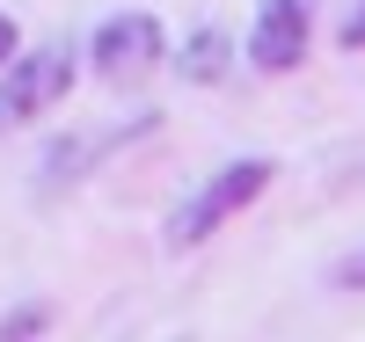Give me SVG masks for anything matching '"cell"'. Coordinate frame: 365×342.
I'll list each match as a JSON object with an SVG mask.
<instances>
[{"label": "cell", "mask_w": 365, "mask_h": 342, "mask_svg": "<svg viewBox=\"0 0 365 342\" xmlns=\"http://www.w3.org/2000/svg\"><path fill=\"white\" fill-rule=\"evenodd\" d=\"M161 58H168V29L146 8L110 15V22H96V37H88V73H96L103 87H139Z\"/></svg>", "instance_id": "2"}, {"label": "cell", "mask_w": 365, "mask_h": 342, "mask_svg": "<svg viewBox=\"0 0 365 342\" xmlns=\"http://www.w3.org/2000/svg\"><path fill=\"white\" fill-rule=\"evenodd\" d=\"M227 66H234V37H227L220 22H205V29H190V37L175 44V73L190 80V87H220Z\"/></svg>", "instance_id": "6"}, {"label": "cell", "mask_w": 365, "mask_h": 342, "mask_svg": "<svg viewBox=\"0 0 365 342\" xmlns=\"http://www.w3.org/2000/svg\"><path fill=\"white\" fill-rule=\"evenodd\" d=\"M344 51H365V0L351 8V22H344Z\"/></svg>", "instance_id": "10"}, {"label": "cell", "mask_w": 365, "mask_h": 342, "mask_svg": "<svg viewBox=\"0 0 365 342\" xmlns=\"http://www.w3.org/2000/svg\"><path fill=\"white\" fill-rule=\"evenodd\" d=\"M154 124H161V109H139V117H125V124H103V132L58 139V146H51V161H44V175H37V197H58V190H66V182H81L88 168H103V153H117V146L146 139Z\"/></svg>", "instance_id": "5"}, {"label": "cell", "mask_w": 365, "mask_h": 342, "mask_svg": "<svg viewBox=\"0 0 365 342\" xmlns=\"http://www.w3.org/2000/svg\"><path fill=\"white\" fill-rule=\"evenodd\" d=\"M329 284H336V292H365V247H351V255L329 269Z\"/></svg>", "instance_id": "8"}, {"label": "cell", "mask_w": 365, "mask_h": 342, "mask_svg": "<svg viewBox=\"0 0 365 342\" xmlns=\"http://www.w3.org/2000/svg\"><path fill=\"white\" fill-rule=\"evenodd\" d=\"M66 87H73V44H66V37L22 51L15 66L0 73V139L22 132V124H37L44 109H58V102H66Z\"/></svg>", "instance_id": "3"}, {"label": "cell", "mask_w": 365, "mask_h": 342, "mask_svg": "<svg viewBox=\"0 0 365 342\" xmlns=\"http://www.w3.org/2000/svg\"><path fill=\"white\" fill-rule=\"evenodd\" d=\"M270 182H278V161H263V153H241V161H227V168H212L190 197H182L175 211H168V226H161V240L175 247V255H190V247H205L212 233H220L234 211H249Z\"/></svg>", "instance_id": "1"}, {"label": "cell", "mask_w": 365, "mask_h": 342, "mask_svg": "<svg viewBox=\"0 0 365 342\" xmlns=\"http://www.w3.org/2000/svg\"><path fill=\"white\" fill-rule=\"evenodd\" d=\"M175 342H197V335H175Z\"/></svg>", "instance_id": "11"}, {"label": "cell", "mask_w": 365, "mask_h": 342, "mask_svg": "<svg viewBox=\"0 0 365 342\" xmlns=\"http://www.w3.org/2000/svg\"><path fill=\"white\" fill-rule=\"evenodd\" d=\"M44 328H51V306L44 299H22V306L0 314V342H44Z\"/></svg>", "instance_id": "7"}, {"label": "cell", "mask_w": 365, "mask_h": 342, "mask_svg": "<svg viewBox=\"0 0 365 342\" xmlns=\"http://www.w3.org/2000/svg\"><path fill=\"white\" fill-rule=\"evenodd\" d=\"M15 58H22V29H15L8 15H0V73H8V66H15Z\"/></svg>", "instance_id": "9"}, {"label": "cell", "mask_w": 365, "mask_h": 342, "mask_svg": "<svg viewBox=\"0 0 365 342\" xmlns=\"http://www.w3.org/2000/svg\"><path fill=\"white\" fill-rule=\"evenodd\" d=\"M314 44V0H263L249 29V66L256 73H292Z\"/></svg>", "instance_id": "4"}]
</instances>
